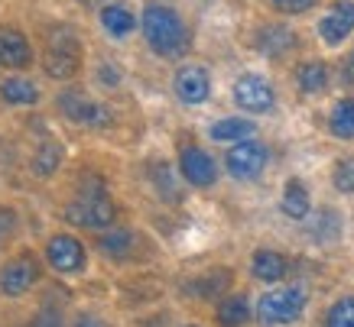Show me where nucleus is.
<instances>
[{
    "label": "nucleus",
    "mask_w": 354,
    "mask_h": 327,
    "mask_svg": "<svg viewBox=\"0 0 354 327\" xmlns=\"http://www.w3.org/2000/svg\"><path fill=\"white\" fill-rule=\"evenodd\" d=\"M36 279H39V263L32 256H17L0 269V292L3 295H23L36 285Z\"/></svg>",
    "instance_id": "obj_8"
},
{
    "label": "nucleus",
    "mask_w": 354,
    "mask_h": 327,
    "mask_svg": "<svg viewBox=\"0 0 354 327\" xmlns=\"http://www.w3.org/2000/svg\"><path fill=\"white\" fill-rule=\"evenodd\" d=\"M46 259L53 266L55 272H82L85 269V246L75 240V237H68V233H59L53 240L46 243Z\"/></svg>",
    "instance_id": "obj_7"
},
{
    "label": "nucleus",
    "mask_w": 354,
    "mask_h": 327,
    "mask_svg": "<svg viewBox=\"0 0 354 327\" xmlns=\"http://www.w3.org/2000/svg\"><path fill=\"white\" fill-rule=\"evenodd\" d=\"M46 75L55 78V81H65L82 68V43H78L75 30L68 26H55V32L49 36V46H46Z\"/></svg>",
    "instance_id": "obj_2"
},
{
    "label": "nucleus",
    "mask_w": 354,
    "mask_h": 327,
    "mask_svg": "<svg viewBox=\"0 0 354 327\" xmlns=\"http://www.w3.org/2000/svg\"><path fill=\"white\" fill-rule=\"evenodd\" d=\"M328 127H332V133L338 139H354V97H344V101L335 104L332 117H328Z\"/></svg>",
    "instance_id": "obj_18"
},
{
    "label": "nucleus",
    "mask_w": 354,
    "mask_h": 327,
    "mask_svg": "<svg viewBox=\"0 0 354 327\" xmlns=\"http://www.w3.org/2000/svg\"><path fill=\"white\" fill-rule=\"evenodd\" d=\"M250 133H254V123L241 120V117H227L212 127V139H218V143H237V139H247Z\"/></svg>",
    "instance_id": "obj_19"
},
{
    "label": "nucleus",
    "mask_w": 354,
    "mask_h": 327,
    "mask_svg": "<svg viewBox=\"0 0 354 327\" xmlns=\"http://www.w3.org/2000/svg\"><path fill=\"white\" fill-rule=\"evenodd\" d=\"M32 59V49L26 43V36L13 26H3L0 30V65L7 68H26Z\"/></svg>",
    "instance_id": "obj_13"
},
{
    "label": "nucleus",
    "mask_w": 354,
    "mask_h": 327,
    "mask_svg": "<svg viewBox=\"0 0 354 327\" xmlns=\"http://www.w3.org/2000/svg\"><path fill=\"white\" fill-rule=\"evenodd\" d=\"M65 217H68V224H78V227L101 230V227H111V221H114V204H111L108 191H101V188L82 191L78 198L68 201Z\"/></svg>",
    "instance_id": "obj_3"
},
{
    "label": "nucleus",
    "mask_w": 354,
    "mask_h": 327,
    "mask_svg": "<svg viewBox=\"0 0 354 327\" xmlns=\"http://www.w3.org/2000/svg\"><path fill=\"white\" fill-rule=\"evenodd\" d=\"M0 97L7 101V104H36L39 101V88L32 85L30 78H7V81H0Z\"/></svg>",
    "instance_id": "obj_17"
},
{
    "label": "nucleus",
    "mask_w": 354,
    "mask_h": 327,
    "mask_svg": "<svg viewBox=\"0 0 354 327\" xmlns=\"http://www.w3.org/2000/svg\"><path fill=\"white\" fill-rule=\"evenodd\" d=\"M101 26L111 32V36H118V39H124V36H130L133 32V26H137V17L124 7V3H108L104 10H101Z\"/></svg>",
    "instance_id": "obj_14"
},
{
    "label": "nucleus",
    "mask_w": 354,
    "mask_h": 327,
    "mask_svg": "<svg viewBox=\"0 0 354 327\" xmlns=\"http://www.w3.org/2000/svg\"><path fill=\"white\" fill-rule=\"evenodd\" d=\"M306 308V292L302 288H277L257 301V321L263 327H279L292 324Z\"/></svg>",
    "instance_id": "obj_4"
},
{
    "label": "nucleus",
    "mask_w": 354,
    "mask_h": 327,
    "mask_svg": "<svg viewBox=\"0 0 354 327\" xmlns=\"http://www.w3.org/2000/svg\"><path fill=\"white\" fill-rule=\"evenodd\" d=\"M328 85V68L322 62H306L299 68V88L306 95H319Z\"/></svg>",
    "instance_id": "obj_22"
},
{
    "label": "nucleus",
    "mask_w": 354,
    "mask_h": 327,
    "mask_svg": "<svg viewBox=\"0 0 354 327\" xmlns=\"http://www.w3.org/2000/svg\"><path fill=\"white\" fill-rule=\"evenodd\" d=\"M82 3H97V0H82Z\"/></svg>",
    "instance_id": "obj_31"
},
{
    "label": "nucleus",
    "mask_w": 354,
    "mask_h": 327,
    "mask_svg": "<svg viewBox=\"0 0 354 327\" xmlns=\"http://www.w3.org/2000/svg\"><path fill=\"white\" fill-rule=\"evenodd\" d=\"M75 327H104V321H97L95 315H82L75 321Z\"/></svg>",
    "instance_id": "obj_30"
},
{
    "label": "nucleus",
    "mask_w": 354,
    "mask_h": 327,
    "mask_svg": "<svg viewBox=\"0 0 354 327\" xmlns=\"http://www.w3.org/2000/svg\"><path fill=\"white\" fill-rule=\"evenodd\" d=\"M59 107L62 114L72 120V123H82V127H104L111 120V110L104 104H97L91 97H85L82 91H65L59 97Z\"/></svg>",
    "instance_id": "obj_6"
},
{
    "label": "nucleus",
    "mask_w": 354,
    "mask_h": 327,
    "mask_svg": "<svg viewBox=\"0 0 354 327\" xmlns=\"http://www.w3.org/2000/svg\"><path fill=\"white\" fill-rule=\"evenodd\" d=\"M97 246H101V253L104 256H127L130 250H133V233L114 227V230H108L104 237H101Z\"/></svg>",
    "instance_id": "obj_23"
},
{
    "label": "nucleus",
    "mask_w": 354,
    "mask_h": 327,
    "mask_svg": "<svg viewBox=\"0 0 354 327\" xmlns=\"http://www.w3.org/2000/svg\"><path fill=\"white\" fill-rule=\"evenodd\" d=\"M292 43H296V36H292L286 26H263L257 32V49L263 55H283L290 52Z\"/></svg>",
    "instance_id": "obj_16"
},
{
    "label": "nucleus",
    "mask_w": 354,
    "mask_h": 327,
    "mask_svg": "<svg viewBox=\"0 0 354 327\" xmlns=\"http://www.w3.org/2000/svg\"><path fill=\"white\" fill-rule=\"evenodd\" d=\"M354 30V3L351 0H338L332 10L322 17L319 23V36L328 46H338L342 39H348V32Z\"/></svg>",
    "instance_id": "obj_12"
},
{
    "label": "nucleus",
    "mask_w": 354,
    "mask_h": 327,
    "mask_svg": "<svg viewBox=\"0 0 354 327\" xmlns=\"http://www.w3.org/2000/svg\"><path fill=\"white\" fill-rule=\"evenodd\" d=\"M325 327H354V298L335 301L328 317H325Z\"/></svg>",
    "instance_id": "obj_24"
},
{
    "label": "nucleus",
    "mask_w": 354,
    "mask_h": 327,
    "mask_svg": "<svg viewBox=\"0 0 354 327\" xmlns=\"http://www.w3.org/2000/svg\"><path fill=\"white\" fill-rule=\"evenodd\" d=\"M59 159H62V149H59V143H43V149H39V156H36V172L39 175H53L55 166H59Z\"/></svg>",
    "instance_id": "obj_25"
},
{
    "label": "nucleus",
    "mask_w": 354,
    "mask_h": 327,
    "mask_svg": "<svg viewBox=\"0 0 354 327\" xmlns=\"http://www.w3.org/2000/svg\"><path fill=\"white\" fill-rule=\"evenodd\" d=\"M283 211L290 214L292 221H302L309 214V191L302 181H290L286 191H283Z\"/></svg>",
    "instance_id": "obj_21"
},
{
    "label": "nucleus",
    "mask_w": 354,
    "mask_h": 327,
    "mask_svg": "<svg viewBox=\"0 0 354 327\" xmlns=\"http://www.w3.org/2000/svg\"><path fill=\"white\" fill-rule=\"evenodd\" d=\"M208 91H212V81H208V72L202 65H183L176 72V95L183 104H205Z\"/></svg>",
    "instance_id": "obj_11"
},
{
    "label": "nucleus",
    "mask_w": 354,
    "mask_h": 327,
    "mask_svg": "<svg viewBox=\"0 0 354 327\" xmlns=\"http://www.w3.org/2000/svg\"><path fill=\"white\" fill-rule=\"evenodd\" d=\"M277 10H283V13H306L315 3V0H270Z\"/></svg>",
    "instance_id": "obj_27"
},
{
    "label": "nucleus",
    "mask_w": 354,
    "mask_h": 327,
    "mask_svg": "<svg viewBox=\"0 0 354 327\" xmlns=\"http://www.w3.org/2000/svg\"><path fill=\"white\" fill-rule=\"evenodd\" d=\"M250 272L257 275L260 282H279L286 275V259L273 250H257L254 253V263H250Z\"/></svg>",
    "instance_id": "obj_15"
},
{
    "label": "nucleus",
    "mask_w": 354,
    "mask_h": 327,
    "mask_svg": "<svg viewBox=\"0 0 354 327\" xmlns=\"http://www.w3.org/2000/svg\"><path fill=\"white\" fill-rule=\"evenodd\" d=\"M32 327H62V317L55 315V311H43V315L32 321Z\"/></svg>",
    "instance_id": "obj_28"
},
{
    "label": "nucleus",
    "mask_w": 354,
    "mask_h": 327,
    "mask_svg": "<svg viewBox=\"0 0 354 327\" xmlns=\"http://www.w3.org/2000/svg\"><path fill=\"white\" fill-rule=\"evenodd\" d=\"M179 172H183V179L189 181V185H195V188H208V185H215V179H218L215 159L198 146L183 149V156H179Z\"/></svg>",
    "instance_id": "obj_10"
},
{
    "label": "nucleus",
    "mask_w": 354,
    "mask_h": 327,
    "mask_svg": "<svg viewBox=\"0 0 354 327\" xmlns=\"http://www.w3.org/2000/svg\"><path fill=\"white\" fill-rule=\"evenodd\" d=\"M234 104L250 114H263L273 107V88L260 75H244L234 81Z\"/></svg>",
    "instance_id": "obj_9"
},
{
    "label": "nucleus",
    "mask_w": 354,
    "mask_h": 327,
    "mask_svg": "<svg viewBox=\"0 0 354 327\" xmlns=\"http://www.w3.org/2000/svg\"><path fill=\"white\" fill-rule=\"evenodd\" d=\"M267 146L257 139H237L234 146L227 149V172L234 179H257L263 166H267Z\"/></svg>",
    "instance_id": "obj_5"
},
{
    "label": "nucleus",
    "mask_w": 354,
    "mask_h": 327,
    "mask_svg": "<svg viewBox=\"0 0 354 327\" xmlns=\"http://www.w3.org/2000/svg\"><path fill=\"white\" fill-rule=\"evenodd\" d=\"M143 36L156 55H179L189 46V30L179 13L169 7H147L143 10Z\"/></svg>",
    "instance_id": "obj_1"
},
{
    "label": "nucleus",
    "mask_w": 354,
    "mask_h": 327,
    "mask_svg": "<svg viewBox=\"0 0 354 327\" xmlns=\"http://www.w3.org/2000/svg\"><path fill=\"white\" fill-rule=\"evenodd\" d=\"M247 317H250V308H247L244 295H231L218 305V324L221 327H244Z\"/></svg>",
    "instance_id": "obj_20"
},
{
    "label": "nucleus",
    "mask_w": 354,
    "mask_h": 327,
    "mask_svg": "<svg viewBox=\"0 0 354 327\" xmlns=\"http://www.w3.org/2000/svg\"><path fill=\"white\" fill-rule=\"evenodd\" d=\"M10 230H13V214L0 208V243H3L7 237H10Z\"/></svg>",
    "instance_id": "obj_29"
},
{
    "label": "nucleus",
    "mask_w": 354,
    "mask_h": 327,
    "mask_svg": "<svg viewBox=\"0 0 354 327\" xmlns=\"http://www.w3.org/2000/svg\"><path fill=\"white\" fill-rule=\"evenodd\" d=\"M335 188L338 191H354V156L342 159L338 166H335Z\"/></svg>",
    "instance_id": "obj_26"
}]
</instances>
